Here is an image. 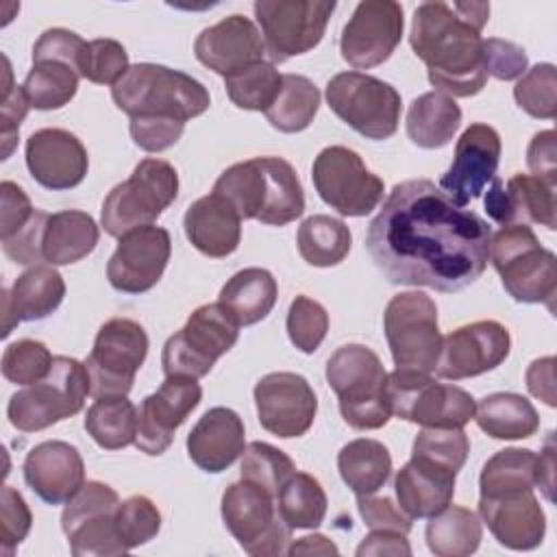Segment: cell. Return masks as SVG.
<instances>
[{"label":"cell","mask_w":557,"mask_h":557,"mask_svg":"<svg viewBox=\"0 0 557 557\" xmlns=\"http://www.w3.org/2000/svg\"><path fill=\"white\" fill-rule=\"evenodd\" d=\"M490 224L455 205L433 181L394 185L366 233L374 265L394 285L459 292L490 261Z\"/></svg>","instance_id":"1"},{"label":"cell","mask_w":557,"mask_h":557,"mask_svg":"<svg viewBox=\"0 0 557 557\" xmlns=\"http://www.w3.org/2000/svg\"><path fill=\"white\" fill-rule=\"evenodd\" d=\"M487 15L485 2H424L413 11L409 44L426 63L435 91L470 98L485 87L490 74L481 28Z\"/></svg>","instance_id":"2"},{"label":"cell","mask_w":557,"mask_h":557,"mask_svg":"<svg viewBox=\"0 0 557 557\" xmlns=\"http://www.w3.org/2000/svg\"><path fill=\"white\" fill-rule=\"evenodd\" d=\"M242 220L285 226L302 215L305 191L292 163L281 157H252L226 168L213 191Z\"/></svg>","instance_id":"3"},{"label":"cell","mask_w":557,"mask_h":557,"mask_svg":"<svg viewBox=\"0 0 557 557\" xmlns=\"http://www.w3.org/2000/svg\"><path fill=\"white\" fill-rule=\"evenodd\" d=\"M120 111L139 120L187 122L202 115L209 104L207 87L194 76L157 63H135L111 87Z\"/></svg>","instance_id":"4"},{"label":"cell","mask_w":557,"mask_h":557,"mask_svg":"<svg viewBox=\"0 0 557 557\" xmlns=\"http://www.w3.org/2000/svg\"><path fill=\"white\" fill-rule=\"evenodd\" d=\"M326 381L337 394L344 422L357 431H374L389 422L385 396L387 372L374 350L363 344L339 346L326 361Z\"/></svg>","instance_id":"5"},{"label":"cell","mask_w":557,"mask_h":557,"mask_svg":"<svg viewBox=\"0 0 557 557\" xmlns=\"http://www.w3.org/2000/svg\"><path fill=\"white\" fill-rule=\"evenodd\" d=\"M490 261L505 292L516 302H544L553 311L557 292V259L535 237L529 224H505L490 237Z\"/></svg>","instance_id":"6"},{"label":"cell","mask_w":557,"mask_h":557,"mask_svg":"<svg viewBox=\"0 0 557 557\" xmlns=\"http://www.w3.org/2000/svg\"><path fill=\"white\" fill-rule=\"evenodd\" d=\"M178 196V174L163 159H141L133 174L117 183L102 202L100 222L111 237L152 224Z\"/></svg>","instance_id":"7"},{"label":"cell","mask_w":557,"mask_h":557,"mask_svg":"<svg viewBox=\"0 0 557 557\" xmlns=\"http://www.w3.org/2000/svg\"><path fill=\"white\" fill-rule=\"evenodd\" d=\"M89 394V372L74 357H54L50 372L39 383L26 385L9 398V422L22 433L44 431L76 416Z\"/></svg>","instance_id":"8"},{"label":"cell","mask_w":557,"mask_h":557,"mask_svg":"<svg viewBox=\"0 0 557 557\" xmlns=\"http://www.w3.org/2000/svg\"><path fill=\"white\" fill-rule=\"evenodd\" d=\"M385 396L392 416L424 429H463L476 409L466 389L440 383L429 372L418 370L396 368L387 374Z\"/></svg>","instance_id":"9"},{"label":"cell","mask_w":557,"mask_h":557,"mask_svg":"<svg viewBox=\"0 0 557 557\" xmlns=\"http://www.w3.org/2000/svg\"><path fill=\"white\" fill-rule=\"evenodd\" d=\"M239 337V322L220 302L198 307L181 331L168 337L161 366L165 376L202 379Z\"/></svg>","instance_id":"10"},{"label":"cell","mask_w":557,"mask_h":557,"mask_svg":"<svg viewBox=\"0 0 557 557\" xmlns=\"http://www.w3.org/2000/svg\"><path fill=\"white\" fill-rule=\"evenodd\" d=\"M383 329L394 366L400 370L433 372L442 350L437 307L424 292L392 296L383 313Z\"/></svg>","instance_id":"11"},{"label":"cell","mask_w":557,"mask_h":557,"mask_svg":"<svg viewBox=\"0 0 557 557\" xmlns=\"http://www.w3.org/2000/svg\"><path fill=\"white\" fill-rule=\"evenodd\" d=\"M331 111L366 139H387L400 122V94L389 83L363 74L339 72L326 85Z\"/></svg>","instance_id":"12"},{"label":"cell","mask_w":557,"mask_h":557,"mask_svg":"<svg viewBox=\"0 0 557 557\" xmlns=\"http://www.w3.org/2000/svg\"><path fill=\"white\" fill-rule=\"evenodd\" d=\"M222 520L244 553L252 557L287 553L292 529L276 509V498L261 485L239 479L222 494Z\"/></svg>","instance_id":"13"},{"label":"cell","mask_w":557,"mask_h":557,"mask_svg":"<svg viewBox=\"0 0 557 557\" xmlns=\"http://www.w3.org/2000/svg\"><path fill=\"white\" fill-rule=\"evenodd\" d=\"M146 355L148 335L139 322L128 318L104 322L98 329L89 357L83 361L89 372V394L94 398L126 396Z\"/></svg>","instance_id":"14"},{"label":"cell","mask_w":557,"mask_h":557,"mask_svg":"<svg viewBox=\"0 0 557 557\" xmlns=\"http://www.w3.org/2000/svg\"><path fill=\"white\" fill-rule=\"evenodd\" d=\"M331 0H259L252 4L261 37L272 63L313 50L335 11Z\"/></svg>","instance_id":"15"},{"label":"cell","mask_w":557,"mask_h":557,"mask_svg":"<svg viewBox=\"0 0 557 557\" xmlns=\"http://www.w3.org/2000/svg\"><path fill=\"white\" fill-rule=\"evenodd\" d=\"M311 178L318 196L339 215L348 218H361L376 209L385 189L383 181L346 146L320 150L311 165Z\"/></svg>","instance_id":"16"},{"label":"cell","mask_w":557,"mask_h":557,"mask_svg":"<svg viewBox=\"0 0 557 557\" xmlns=\"http://www.w3.org/2000/svg\"><path fill=\"white\" fill-rule=\"evenodd\" d=\"M120 496L100 481H87L61 513V529L67 535L74 557H113L128 548L115 529V507Z\"/></svg>","instance_id":"17"},{"label":"cell","mask_w":557,"mask_h":557,"mask_svg":"<svg viewBox=\"0 0 557 557\" xmlns=\"http://www.w3.org/2000/svg\"><path fill=\"white\" fill-rule=\"evenodd\" d=\"M403 7L394 0H363L355 7L339 39V52L355 70L385 63L403 39Z\"/></svg>","instance_id":"18"},{"label":"cell","mask_w":557,"mask_h":557,"mask_svg":"<svg viewBox=\"0 0 557 557\" xmlns=\"http://www.w3.org/2000/svg\"><path fill=\"white\" fill-rule=\"evenodd\" d=\"M259 424L283 440L305 435L318 411L309 381L296 372H270L255 385Z\"/></svg>","instance_id":"19"},{"label":"cell","mask_w":557,"mask_h":557,"mask_svg":"<svg viewBox=\"0 0 557 557\" xmlns=\"http://www.w3.org/2000/svg\"><path fill=\"white\" fill-rule=\"evenodd\" d=\"M170 255L172 239L163 226H137L120 237L107 263V278L122 294H144L163 276Z\"/></svg>","instance_id":"20"},{"label":"cell","mask_w":557,"mask_h":557,"mask_svg":"<svg viewBox=\"0 0 557 557\" xmlns=\"http://www.w3.org/2000/svg\"><path fill=\"white\" fill-rule=\"evenodd\" d=\"M511 348L509 331L496 320H479L442 337L437 374L461 381L498 368Z\"/></svg>","instance_id":"21"},{"label":"cell","mask_w":557,"mask_h":557,"mask_svg":"<svg viewBox=\"0 0 557 557\" xmlns=\"http://www.w3.org/2000/svg\"><path fill=\"white\" fill-rule=\"evenodd\" d=\"M500 135L487 124H470L455 146L450 168L440 178V189L459 207L479 198L496 176Z\"/></svg>","instance_id":"22"},{"label":"cell","mask_w":557,"mask_h":557,"mask_svg":"<svg viewBox=\"0 0 557 557\" xmlns=\"http://www.w3.org/2000/svg\"><path fill=\"white\" fill-rule=\"evenodd\" d=\"M200 398L198 379L165 376L159 389L141 400L135 446L146 455H163L174 440V431L198 407Z\"/></svg>","instance_id":"23"},{"label":"cell","mask_w":557,"mask_h":557,"mask_svg":"<svg viewBox=\"0 0 557 557\" xmlns=\"http://www.w3.org/2000/svg\"><path fill=\"white\" fill-rule=\"evenodd\" d=\"M26 165L41 187L63 191L83 183L89 157L74 133L41 128L26 139Z\"/></svg>","instance_id":"24"},{"label":"cell","mask_w":557,"mask_h":557,"mask_svg":"<svg viewBox=\"0 0 557 557\" xmlns=\"http://www.w3.org/2000/svg\"><path fill=\"white\" fill-rule=\"evenodd\" d=\"M196 59L220 76H231L263 61L265 46L261 30L246 15H228L205 28L194 41Z\"/></svg>","instance_id":"25"},{"label":"cell","mask_w":557,"mask_h":557,"mask_svg":"<svg viewBox=\"0 0 557 557\" xmlns=\"http://www.w3.org/2000/svg\"><path fill=\"white\" fill-rule=\"evenodd\" d=\"M22 470L26 485L48 505L67 503L85 485V461L78 448L61 440L30 448Z\"/></svg>","instance_id":"26"},{"label":"cell","mask_w":557,"mask_h":557,"mask_svg":"<svg viewBox=\"0 0 557 557\" xmlns=\"http://www.w3.org/2000/svg\"><path fill=\"white\" fill-rule=\"evenodd\" d=\"M479 516L496 542L511 550H533L542 544L546 533V516L533 490L481 496Z\"/></svg>","instance_id":"27"},{"label":"cell","mask_w":557,"mask_h":557,"mask_svg":"<svg viewBox=\"0 0 557 557\" xmlns=\"http://www.w3.org/2000/svg\"><path fill=\"white\" fill-rule=\"evenodd\" d=\"M65 298V281L54 265H33L22 272L11 289H2V337H9L20 322L44 320Z\"/></svg>","instance_id":"28"},{"label":"cell","mask_w":557,"mask_h":557,"mask_svg":"<svg viewBox=\"0 0 557 557\" xmlns=\"http://www.w3.org/2000/svg\"><path fill=\"white\" fill-rule=\"evenodd\" d=\"M246 433L242 418L228 407L202 413L187 435V455L205 472L218 474L231 468L244 453Z\"/></svg>","instance_id":"29"},{"label":"cell","mask_w":557,"mask_h":557,"mask_svg":"<svg viewBox=\"0 0 557 557\" xmlns=\"http://www.w3.org/2000/svg\"><path fill=\"white\" fill-rule=\"evenodd\" d=\"M457 472L429 459L413 457L398 470L394 492L398 507L411 518H431L450 505Z\"/></svg>","instance_id":"30"},{"label":"cell","mask_w":557,"mask_h":557,"mask_svg":"<svg viewBox=\"0 0 557 557\" xmlns=\"http://www.w3.org/2000/svg\"><path fill=\"white\" fill-rule=\"evenodd\" d=\"M183 228L191 246L213 259L233 255L242 242V218L215 194L187 207Z\"/></svg>","instance_id":"31"},{"label":"cell","mask_w":557,"mask_h":557,"mask_svg":"<svg viewBox=\"0 0 557 557\" xmlns=\"http://www.w3.org/2000/svg\"><path fill=\"white\" fill-rule=\"evenodd\" d=\"M100 239L96 220L76 209L48 213L41 231V261L48 265H70L94 252Z\"/></svg>","instance_id":"32"},{"label":"cell","mask_w":557,"mask_h":557,"mask_svg":"<svg viewBox=\"0 0 557 557\" xmlns=\"http://www.w3.org/2000/svg\"><path fill=\"white\" fill-rule=\"evenodd\" d=\"M278 296L276 278L263 268L235 272L220 289L218 302L226 307L239 326H250L268 318Z\"/></svg>","instance_id":"33"},{"label":"cell","mask_w":557,"mask_h":557,"mask_svg":"<svg viewBox=\"0 0 557 557\" xmlns=\"http://www.w3.org/2000/svg\"><path fill=\"white\" fill-rule=\"evenodd\" d=\"M472 420L494 440H524L540 429V416L531 400L513 392H496L481 398Z\"/></svg>","instance_id":"34"},{"label":"cell","mask_w":557,"mask_h":557,"mask_svg":"<svg viewBox=\"0 0 557 557\" xmlns=\"http://www.w3.org/2000/svg\"><path fill=\"white\" fill-rule=\"evenodd\" d=\"M459 124V104L442 91L418 96L407 111V135L416 146L426 150L446 146L455 137Z\"/></svg>","instance_id":"35"},{"label":"cell","mask_w":557,"mask_h":557,"mask_svg":"<svg viewBox=\"0 0 557 557\" xmlns=\"http://www.w3.org/2000/svg\"><path fill=\"white\" fill-rule=\"evenodd\" d=\"M337 470L342 481L359 496L379 492L392 474L389 450L370 437H359L342 446L337 453Z\"/></svg>","instance_id":"36"},{"label":"cell","mask_w":557,"mask_h":557,"mask_svg":"<svg viewBox=\"0 0 557 557\" xmlns=\"http://www.w3.org/2000/svg\"><path fill=\"white\" fill-rule=\"evenodd\" d=\"M424 537L437 557H468L483 540L481 518L472 509L448 505L429 518Z\"/></svg>","instance_id":"37"},{"label":"cell","mask_w":557,"mask_h":557,"mask_svg":"<svg viewBox=\"0 0 557 557\" xmlns=\"http://www.w3.org/2000/svg\"><path fill=\"white\" fill-rule=\"evenodd\" d=\"M139 413L126 396H102L87 409L85 431L104 450L135 444Z\"/></svg>","instance_id":"38"},{"label":"cell","mask_w":557,"mask_h":557,"mask_svg":"<svg viewBox=\"0 0 557 557\" xmlns=\"http://www.w3.org/2000/svg\"><path fill=\"white\" fill-rule=\"evenodd\" d=\"M537 485V455L529 448H503L492 455L479 476L481 496L529 492Z\"/></svg>","instance_id":"39"},{"label":"cell","mask_w":557,"mask_h":557,"mask_svg":"<svg viewBox=\"0 0 557 557\" xmlns=\"http://www.w3.org/2000/svg\"><path fill=\"white\" fill-rule=\"evenodd\" d=\"M300 257L315 268H331L342 263L352 244L350 228L331 215H311L298 226L296 235Z\"/></svg>","instance_id":"40"},{"label":"cell","mask_w":557,"mask_h":557,"mask_svg":"<svg viewBox=\"0 0 557 557\" xmlns=\"http://www.w3.org/2000/svg\"><path fill=\"white\" fill-rule=\"evenodd\" d=\"M511 224H540L548 231L557 228L555 218V183L533 176L513 174L505 185Z\"/></svg>","instance_id":"41"},{"label":"cell","mask_w":557,"mask_h":557,"mask_svg":"<svg viewBox=\"0 0 557 557\" xmlns=\"http://www.w3.org/2000/svg\"><path fill=\"white\" fill-rule=\"evenodd\" d=\"M326 494L307 472H294L276 494V509L289 529H315L326 516Z\"/></svg>","instance_id":"42"},{"label":"cell","mask_w":557,"mask_h":557,"mask_svg":"<svg viewBox=\"0 0 557 557\" xmlns=\"http://www.w3.org/2000/svg\"><path fill=\"white\" fill-rule=\"evenodd\" d=\"M318 109V87L307 76L283 74L281 91L274 104L265 111V117L281 133H300L313 122Z\"/></svg>","instance_id":"43"},{"label":"cell","mask_w":557,"mask_h":557,"mask_svg":"<svg viewBox=\"0 0 557 557\" xmlns=\"http://www.w3.org/2000/svg\"><path fill=\"white\" fill-rule=\"evenodd\" d=\"M78 78L81 76L72 65L54 59H39L33 61L22 87L33 109L52 111L65 107L76 96Z\"/></svg>","instance_id":"44"},{"label":"cell","mask_w":557,"mask_h":557,"mask_svg":"<svg viewBox=\"0 0 557 557\" xmlns=\"http://www.w3.org/2000/svg\"><path fill=\"white\" fill-rule=\"evenodd\" d=\"M283 85V74L274 67V63L259 61L252 63L231 76L224 78L226 94L231 102L246 111H268Z\"/></svg>","instance_id":"45"},{"label":"cell","mask_w":557,"mask_h":557,"mask_svg":"<svg viewBox=\"0 0 557 557\" xmlns=\"http://www.w3.org/2000/svg\"><path fill=\"white\" fill-rule=\"evenodd\" d=\"M239 472L242 479L261 485L276 498L283 483L296 472V466L283 450L265 442H252L242 453Z\"/></svg>","instance_id":"46"},{"label":"cell","mask_w":557,"mask_h":557,"mask_svg":"<svg viewBox=\"0 0 557 557\" xmlns=\"http://www.w3.org/2000/svg\"><path fill=\"white\" fill-rule=\"evenodd\" d=\"M557 72L553 63H537L527 70L516 87L513 98L522 111L537 120H553L557 111Z\"/></svg>","instance_id":"47"},{"label":"cell","mask_w":557,"mask_h":557,"mask_svg":"<svg viewBox=\"0 0 557 557\" xmlns=\"http://www.w3.org/2000/svg\"><path fill=\"white\" fill-rule=\"evenodd\" d=\"M470 440L463 429H422L416 440L411 455L429 459L453 472H459L468 459Z\"/></svg>","instance_id":"48"},{"label":"cell","mask_w":557,"mask_h":557,"mask_svg":"<svg viewBox=\"0 0 557 557\" xmlns=\"http://www.w3.org/2000/svg\"><path fill=\"white\" fill-rule=\"evenodd\" d=\"M54 357L37 339H20L4 348L2 376L15 385H33L46 379Z\"/></svg>","instance_id":"49"},{"label":"cell","mask_w":557,"mask_h":557,"mask_svg":"<svg viewBox=\"0 0 557 557\" xmlns=\"http://www.w3.org/2000/svg\"><path fill=\"white\" fill-rule=\"evenodd\" d=\"M115 529L122 544L131 550L150 542L159 533L161 513L148 496L135 494L115 507Z\"/></svg>","instance_id":"50"},{"label":"cell","mask_w":557,"mask_h":557,"mask_svg":"<svg viewBox=\"0 0 557 557\" xmlns=\"http://www.w3.org/2000/svg\"><path fill=\"white\" fill-rule=\"evenodd\" d=\"M326 331H329L326 309L309 296H296L287 311V335L292 344L300 352L311 355L318 350V346L326 337Z\"/></svg>","instance_id":"51"},{"label":"cell","mask_w":557,"mask_h":557,"mask_svg":"<svg viewBox=\"0 0 557 557\" xmlns=\"http://www.w3.org/2000/svg\"><path fill=\"white\" fill-rule=\"evenodd\" d=\"M128 52L115 39H91L81 59V76L96 85H115L128 70Z\"/></svg>","instance_id":"52"},{"label":"cell","mask_w":557,"mask_h":557,"mask_svg":"<svg viewBox=\"0 0 557 557\" xmlns=\"http://www.w3.org/2000/svg\"><path fill=\"white\" fill-rule=\"evenodd\" d=\"M33 524V513L24 500V496L4 485L0 494V548L2 555H11L28 535Z\"/></svg>","instance_id":"53"},{"label":"cell","mask_w":557,"mask_h":557,"mask_svg":"<svg viewBox=\"0 0 557 557\" xmlns=\"http://www.w3.org/2000/svg\"><path fill=\"white\" fill-rule=\"evenodd\" d=\"M4 63V87H2V100H0V122H2V159H9L13 152V146L17 144L20 124L26 117L30 102L24 94L22 85H13L11 63L7 57H2Z\"/></svg>","instance_id":"54"},{"label":"cell","mask_w":557,"mask_h":557,"mask_svg":"<svg viewBox=\"0 0 557 557\" xmlns=\"http://www.w3.org/2000/svg\"><path fill=\"white\" fill-rule=\"evenodd\" d=\"M87 41L67 28H48L33 46V61L54 59L72 65L81 76V59Z\"/></svg>","instance_id":"55"},{"label":"cell","mask_w":557,"mask_h":557,"mask_svg":"<svg viewBox=\"0 0 557 557\" xmlns=\"http://www.w3.org/2000/svg\"><path fill=\"white\" fill-rule=\"evenodd\" d=\"M357 509L370 531H376V529L398 531V533L411 531V518L398 505H394V500L387 496L359 494Z\"/></svg>","instance_id":"56"},{"label":"cell","mask_w":557,"mask_h":557,"mask_svg":"<svg viewBox=\"0 0 557 557\" xmlns=\"http://www.w3.org/2000/svg\"><path fill=\"white\" fill-rule=\"evenodd\" d=\"M483 54L487 74L498 81H513L527 72V54L513 41H505L498 37L483 39Z\"/></svg>","instance_id":"57"},{"label":"cell","mask_w":557,"mask_h":557,"mask_svg":"<svg viewBox=\"0 0 557 557\" xmlns=\"http://www.w3.org/2000/svg\"><path fill=\"white\" fill-rule=\"evenodd\" d=\"M183 128H185L183 122H170V120L131 117V124H128L133 141L146 152H163L172 148L181 139Z\"/></svg>","instance_id":"58"},{"label":"cell","mask_w":557,"mask_h":557,"mask_svg":"<svg viewBox=\"0 0 557 557\" xmlns=\"http://www.w3.org/2000/svg\"><path fill=\"white\" fill-rule=\"evenodd\" d=\"M0 196H2V222H0V242H2L13 237L17 231H22L30 222L37 209L30 205V198L26 196V191L13 181H2Z\"/></svg>","instance_id":"59"},{"label":"cell","mask_w":557,"mask_h":557,"mask_svg":"<svg viewBox=\"0 0 557 557\" xmlns=\"http://www.w3.org/2000/svg\"><path fill=\"white\" fill-rule=\"evenodd\" d=\"M527 165L533 176L557 181V157H555V131L535 133L527 148Z\"/></svg>","instance_id":"60"},{"label":"cell","mask_w":557,"mask_h":557,"mask_svg":"<svg viewBox=\"0 0 557 557\" xmlns=\"http://www.w3.org/2000/svg\"><path fill=\"white\" fill-rule=\"evenodd\" d=\"M357 555H411V546L407 542V533L376 529L363 537L357 546Z\"/></svg>","instance_id":"61"},{"label":"cell","mask_w":557,"mask_h":557,"mask_svg":"<svg viewBox=\"0 0 557 557\" xmlns=\"http://www.w3.org/2000/svg\"><path fill=\"white\" fill-rule=\"evenodd\" d=\"M527 387L529 392L544 400L548 407H555V357L535 359L527 368Z\"/></svg>","instance_id":"62"},{"label":"cell","mask_w":557,"mask_h":557,"mask_svg":"<svg viewBox=\"0 0 557 557\" xmlns=\"http://www.w3.org/2000/svg\"><path fill=\"white\" fill-rule=\"evenodd\" d=\"M553 485H555V444H553V433H548L544 448L537 457V487L544 492L546 500H553Z\"/></svg>","instance_id":"63"},{"label":"cell","mask_w":557,"mask_h":557,"mask_svg":"<svg viewBox=\"0 0 557 557\" xmlns=\"http://www.w3.org/2000/svg\"><path fill=\"white\" fill-rule=\"evenodd\" d=\"M337 546L324 535H307L287 546V555H337Z\"/></svg>","instance_id":"64"}]
</instances>
